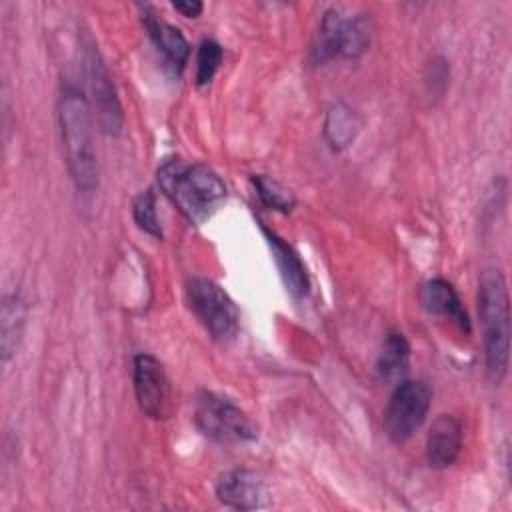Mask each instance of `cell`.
<instances>
[{
    "label": "cell",
    "instance_id": "6da1fadb",
    "mask_svg": "<svg viewBox=\"0 0 512 512\" xmlns=\"http://www.w3.org/2000/svg\"><path fill=\"white\" fill-rule=\"evenodd\" d=\"M158 184L182 216L192 224H202L226 198V184L206 164H184L170 158L158 168Z\"/></svg>",
    "mask_w": 512,
    "mask_h": 512
},
{
    "label": "cell",
    "instance_id": "7a4b0ae2",
    "mask_svg": "<svg viewBox=\"0 0 512 512\" xmlns=\"http://www.w3.org/2000/svg\"><path fill=\"white\" fill-rule=\"evenodd\" d=\"M58 122L70 178L78 192L92 194L98 186L92 116L86 98L78 90H62V96L58 100Z\"/></svg>",
    "mask_w": 512,
    "mask_h": 512
},
{
    "label": "cell",
    "instance_id": "3957f363",
    "mask_svg": "<svg viewBox=\"0 0 512 512\" xmlns=\"http://www.w3.org/2000/svg\"><path fill=\"white\" fill-rule=\"evenodd\" d=\"M478 314L484 330V360L488 378L500 384L510 358V300L500 270H486L478 286Z\"/></svg>",
    "mask_w": 512,
    "mask_h": 512
},
{
    "label": "cell",
    "instance_id": "277c9868",
    "mask_svg": "<svg viewBox=\"0 0 512 512\" xmlns=\"http://www.w3.org/2000/svg\"><path fill=\"white\" fill-rule=\"evenodd\" d=\"M194 420L206 438L220 444H244L258 436V430L248 414L218 392L204 390L198 394Z\"/></svg>",
    "mask_w": 512,
    "mask_h": 512
},
{
    "label": "cell",
    "instance_id": "5b68a950",
    "mask_svg": "<svg viewBox=\"0 0 512 512\" xmlns=\"http://www.w3.org/2000/svg\"><path fill=\"white\" fill-rule=\"evenodd\" d=\"M192 312L216 340H232L240 328V314L232 298L208 278H192L186 284Z\"/></svg>",
    "mask_w": 512,
    "mask_h": 512
},
{
    "label": "cell",
    "instance_id": "8992f818",
    "mask_svg": "<svg viewBox=\"0 0 512 512\" xmlns=\"http://www.w3.org/2000/svg\"><path fill=\"white\" fill-rule=\"evenodd\" d=\"M432 392L420 380H402L386 406L384 428L392 442H408L424 424L430 410Z\"/></svg>",
    "mask_w": 512,
    "mask_h": 512
},
{
    "label": "cell",
    "instance_id": "52a82bcc",
    "mask_svg": "<svg viewBox=\"0 0 512 512\" xmlns=\"http://www.w3.org/2000/svg\"><path fill=\"white\" fill-rule=\"evenodd\" d=\"M84 72L88 82V92L94 106V116L100 130L106 136H118L122 132V106L118 94L114 90L110 72L94 46H86L84 50Z\"/></svg>",
    "mask_w": 512,
    "mask_h": 512
},
{
    "label": "cell",
    "instance_id": "ba28073f",
    "mask_svg": "<svg viewBox=\"0 0 512 512\" xmlns=\"http://www.w3.org/2000/svg\"><path fill=\"white\" fill-rule=\"evenodd\" d=\"M132 376L140 410L154 420H166L172 412V388L164 366L150 354H138Z\"/></svg>",
    "mask_w": 512,
    "mask_h": 512
},
{
    "label": "cell",
    "instance_id": "9c48e42d",
    "mask_svg": "<svg viewBox=\"0 0 512 512\" xmlns=\"http://www.w3.org/2000/svg\"><path fill=\"white\" fill-rule=\"evenodd\" d=\"M218 500L234 510H258L268 504V488L264 480L246 468L224 472L216 482Z\"/></svg>",
    "mask_w": 512,
    "mask_h": 512
},
{
    "label": "cell",
    "instance_id": "30bf717a",
    "mask_svg": "<svg viewBox=\"0 0 512 512\" xmlns=\"http://www.w3.org/2000/svg\"><path fill=\"white\" fill-rule=\"evenodd\" d=\"M460 450L462 422L450 414L438 416L426 438V462L430 464V468L444 470L458 460Z\"/></svg>",
    "mask_w": 512,
    "mask_h": 512
},
{
    "label": "cell",
    "instance_id": "8fae6325",
    "mask_svg": "<svg viewBox=\"0 0 512 512\" xmlns=\"http://www.w3.org/2000/svg\"><path fill=\"white\" fill-rule=\"evenodd\" d=\"M262 234L266 238V244L272 252V258L276 262V268L280 272V278H282L286 290L294 298H304L310 290V278H308L306 266L302 264L300 256L294 252V248L290 244L284 242V238H280L276 232L268 230L266 226H262Z\"/></svg>",
    "mask_w": 512,
    "mask_h": 512
},
{
    "label": "cell",
    "instance_id": "7c38bea8",
    "mask_svg": "<svg viewBox=\"0 0 512 512\" xmlns=\"http://www.w3.org/2000/svg\"><path fill=\"white\" fill-rule=\"evenodd\" d=\"M420 304L426 312L448 316L450 320H454L460 326V330L470 332V318H468L454 286L450 282H446L444 278H432L422 284Z\"/></svg>",
    "mask_w": 512,
    "mask_h": 512
},
{
    "label": "cell",
    "instance_id": "4fadbf2b",
    "mask_svg": "<svg viewBox=\"0 0 512 512\" xmlns=\"http://www.w3.org/2000/svg\"><path fill=\"white\" fill-rule=\"evenodd\" d=\"M144 26L148 30V36L156 44V48L166 56V60L170 64L182 68L190 54V46H188V40L184 38V34L176 26L158 18L154 12L144 14Z\"/></svg>",
    "mask_w": 512,
    "mask_h": 512
},
{
    "label": "cell",
    "instance_id": "5bb4252c",
    "mask_svg": "<svg viewBox=\"0 0 512 512\" xmlns=\"http://www.w3.org/2000/svg\"><path fill=\"white\" fill-rule=\"evenodd\" d=\"M410 366V344L400 332H390L380 350L376 370L378 376L386 382L402 380Z\"/></svg>",
    "mask_w": 512,
    "mask_h": 512
},
{
    "label": "cell",
    "instance_id": "9a60e30c",
    "mask_svg": "<svg viewBox=\"0 0 512 512\" xmlns=\"http://www.w3.org/2000/svg\"><path fill=\"white\" fill-rule=\"evenodd\" d=\"M342 28H344V18L340 16V12L328 10L322 16L318 36L312 46V62L314 64H326L340 56Z\"/></svg>",
    "mask_w": 512,
    "mask_h": 512
},
{
    "label": "cell",
    "instance_id": "2e32d148",
    "mask_svg": "<svg viewBox=\"0 0 512 512\" xmlns=\"http://www.w3.org/2000/svg\"><path fill=\"white\" fill-rule=\"evenodd\" d=\"M24 326V304L18 296H6L0 312V350L6 364L16 350Z\"/></svg>",
    "mask_w": 512,
    "mask_h": 512
},
{
    "label": "cell",
    "instance_id": "e0dca14e",
    "mask_svg": "<svg viewBox=\"0 0 512 512\" xmlns=\"http://www.w3.org/2000/svg\"><path fill=\"white\" fill-rule=\"evenodd\" d=\"M360 128V122L354 114V110H350L344 104H336L328 110L326 122H324V132L326 138L330 142L332 148H346L348 144H352V140L356 138Z\"/></svg>",
    "mask_w": 512,
    "mask_h": 512
},
{
    "label": "cell",
    "instance_id": "ac0fdd59",
    "mask_svg": "<svg viewBox=\"0 0 512 512\" xmlns=\"http://www.w3.org/2000/svg\"><path fill=\"white\" fill-rule=\"evenodd\" d=\"M372 38V24L366 16H356L352 20H344L342 28V42H340V56L342 58H358L362 56Z\"/></svg>",
    "mask_w": 512,
    "mask_h": 512
},
{
    "label": "cell",
    "instance_id": "d6986e66",
    "mask_svg": "<svg viewBox=\"0 0 512 512\" xmlns=\"http://www.w3.org/2000/svg\"><path fill=\"white\" fill-rule=\"evenodd\" d=\"M252 182H254L258 198L268 208L280 210V212H290L294 208V204H296L294 194L288 188H284L278 180H274L270 176H264V174H258V176H254Z\"/></svg>",
    "mask_w": 512,
    "mask_h": 512
},
{
    "label": "cell",
    "instance_id": "ffe728a7",
    "mask_svg": "<svg viewBox=\"0 0 512 512\" xmlns=\"http://www.w3.org/2000/svg\"><path fill=\"white\" fill-rule=\"evenodd\" d=\"M132 216L140 230H144L154 238H162V228L156 214V196L152 190H144L134 198Z\"/></svg>",
    "mask_w": 512,
    "mask_h": 512
},
{
    "label": "cell",
    "instance_id": "44dd1931",
    "mask_svg": "<svg viewBox=\"0 0 512 512\" xmlns=\"http://www.w3.org/2000/svg\"><path fill=\"white\" fill-rule=\"evenodd\" d=\"M220 62H222L220 44L214 40H204L198 46V56H196V84L206 86L214 78Z\"/></svg>",
    "mask_w": 512,
    "mask_h": 512
},
{
    "label": "cell",
    "instance_id": "7402d4cb",
    "mask_svg": "<svg viewBox=\"0 0 512 512\" xmlns=\"http://www.w3.org/2000/svg\"><path fill=\"white\" fill-rule=\"evenodd\" d=\"M426 82L430 86L432 92H442L446 88L448 82V62L444 58H432V62L428 64V76Z\"/></svg>",
    "mask_w": 512,
    "mask_h": 512
},
{
    "label": "cell",
    "instance_id": "603a6c76",
    "mask_svg": "<svg viewBox=\"0 0 512 512\" xmlns=\"http://www.w3.org/2000/svg\"><path fill=\"white\" fill-rule=\"evenodd\" d=\"M172 6H174V10H176V12H180V14H182V16H186V18H196V16H200V12L204 10L202 2H198V0L174 2Z\"/></svg>",
    "mask_w": 512,
    "mask_h": 512
}]
</instances>
